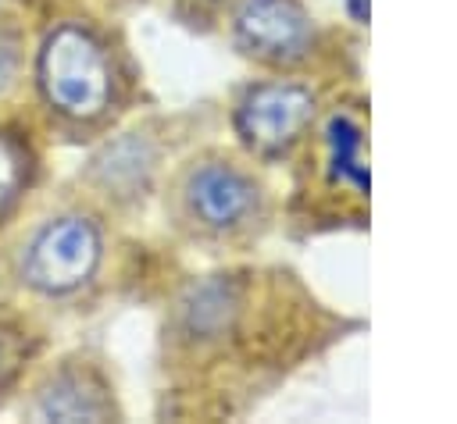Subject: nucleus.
Wrapping results in <instances>:
<instances>
[{"mask_svg":"<svg viewBox=\"0 0 457 424\" xmlns=\"http://www.w3.org/2000/svg\"><path fill=\"white\" fill-rule=\"evenodd\" d=\"M36 413L46 420H100L107 417V403L82 374L64 371L39 392Z\"/></svg>","mask_w":457,"mask_h":424,"instance_id":"8","label":"nucleus"},{"mask_svg":"<svg viewBox=\"0 0 457 424\" xmlns=\"http://www.w3.org/2000/svg\"><path fill=\"white\" fill-rule=\"evenodd\" d=\"M236 310H239L236 285L228 278H207L193 285L189 296L182 299V324L193 338H214L228 331Z\"/></svg>","mask_w":457,"mask_h":424,"instance_id":"6","label":"nucleus"},{"mask_svg":"<svg viewBox=\"0 0 457 424\" xmlns=\"http://www.w3.org/2000/svg\"><path fill=\"white\" fill-rule=\"evenodd\" d=\"M25 175H29V157H25L21 143L0 132V214H4V210L14 203V196L21 192Z\"/></svg>","mask_w":457,"mask_h":424,"instance_id":"10","label":"nucleus"},{"mask_svg":"<svg viewBox=\"0 0 457 424\" xmlns=\"http://www.w3.org/2000/svg\"><path fill=\"white\" fill-rule=\"evenodd\" d=\"M14 71H18V50H14V39H7L0 32V93L14 82Z\"/></svg>","mask_w":457,"mask_h":424,"instance_id":"12","label":"nucleus"},{"mask_svg":"<svg viewBox=\"0 0 457 424\" xmlns=\"http://www.w3.org/2000/svg\"><path fill=\"white\" fill-rule=\"evenodd\" d=\"M25 356H29L25 335L18 328H11V324H0V388L14 381V374L21 371Z\"/></svg>","mask_w":457,"mask_h":424,"instance_id":"11","label":"nucleus"},{"mask_svg":"<svg viewBox=\"0 0 457 424\" xmlns=\"http://www.w3.org/2000/svg\"><path fill=\"white\" fill-rule=\"evenodd\" d=\"M39 89L46 103L71 121L100 118L114 96L107 46L82 25L54 29L39 50Z\"/></svg>","mask_w":457,"mask_h":424,"instance_id":"1","label":"nucleus"},{"mask_svg":"<svg viewBox=\"0 0 457 424\" xmlns=\"http://www.w3.org/2000/svg\"><path fill=\"white\" fill-rule=\"evenodd\" d=\"M346 7H350V14H353V21H357V25H364V21H368V0H346Z\"/></svg>","mask_w":457,"mask_h":424,"instance_id":"13","label":"nucleus"},{"mask_svg":"<svg viewBox=\"0 0 457 424\" xmlns=\"http://www.w3.org/2000/svg\"><path fill=\"white\" fill-rule=\"evenodd\" d=\"M100 264V232L89 217H57L50 221L25 253L21 274L32 289L71 292Z\"/></svg>","mask_w":457,"mask_h":424,"instance_id":"2","label":"nucleus"},{"mask_svg":"<svg viewBox=\"0 0 457 424\" xmlns=\"http://www.w3.org/2000/svg\"><path fill=\"white\" fill-rule=\"evenodd\" d=\"M314 114L311 89L296 82H261L236 107V132L250 150L275 153L289 146Z\"/></svg>","mask_w":457,"mask_h":424,"instance_id":"3","label":"nucleus"},{"mask_svg":"<svg viewBox=\"0 0 457 424\" xmlns=\"http://www.w3.org/2000/svg\"><path fill=\"white\" fill-rule=\"evenodd\" d=\"M253 182L228 167V164H200L189 171L186 178V207L189 214L204 224V228H214V232H225V228H236L239 221H246V214L253 210Z\"/></svg>","mask_w":457,"mask_h":424,"instance_id":"5","label":"nucleus"},{"mask_svg":"<svg viewBox=\"0 0 457 424\" xmlns=\"http://www.w3.org/2000/svg\"><path fill=\"white\" fill-rule=\"evenodd\" d=\"M100 171H104V182L107 185H118V189H132L146 178L150 171V150L143 139H125L118 146L107 150V157L100 160Z\"/></svg>","mask_w":457,"mask_h":424,"instance_id":"9","label":"nucleus"},{"mask_svg":"<svg viewBox=\"0 0 457 424\" xmlns=\"http://www.w3.org/2000/svg\"><path fill=\"white\" fill-rule=\"evenodd\" d=\"M236 36L246 53L271 64L300 61L314 43L311 18L296 0H239Z\"/></svg>","mask_w":457,"mask_h":424,"instance_id":"4","label":"nucleus"},{"mask_svg":"<svg viewBox=\"0 0 457 424\" xmlns=\"http://www.w3.org/2000/svg\"><path fill=\"white\" fill-rule=\"evenodd\" d=\"M328 175L339 185H350L357 196H368V164H364V132L350 114H332L325 125Z\"/></svg>","mask_w":457,"mask_h":424,"instance_id":"7","label":"nucleus"}]
</instances>
